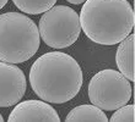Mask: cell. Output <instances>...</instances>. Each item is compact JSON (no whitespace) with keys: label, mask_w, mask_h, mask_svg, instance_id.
I'll list each match as a JSON object with an SVG mask.
<instances>
[{"label":"cell","mask_w":135,"mask_h":122,"mask_svg":"<svg viewBox=\"0 0 135 122\" xmlns=\"http://www.w3.org/2000/svg\"><path fill=\"white\" fill-rule=\"evenodd\" d=\"M84 76L79 62L69 54L50 51L39 56L30 70V83L43 101L63 104L78 95Z\"/></svg>","instance_id":"cell-1"},{"label":"cell","mask_w":135,"mask_h":122,"mask_svg":"<svg viewBox=\"0 0 135 122\" xmlns=\"http://www.w3.org/2000/svg\"><path fill=\"white\" fill-rule=\"evenodd\" d=\"M87 38L102 45H114L130 34L135 15L128 0H86L79 15Z\"/></svg>","instance_id":"cell-2"},{"label":"cell","mask_w":135,"mask_h":122,"mask_svg":"<svg viewBox=\"0 0 135 122\" xmlns=\"http://www.w3.org/2000/svg\"><path fill=\"white\" fill-rule=\"evenodd\" d=\"M39 31L30 17L20 12L0 15V61L21 63L39 48Z\"/></svg>","instance_id":"cell-3"},{"label":"cell","mask_w":135,"mask_h":122,"mask_svg":"<svg viewBox=\"0 0 135 122\" xmlns=\"http://www.w3.org/2000/svg\"><path fill=\"white\" fill-rule=\"evenodd\" d=\"M39 37L48 46L64 49L73 45L81 33L80 18L75 10L65 5L53 6L39 20Z\"/></svg>","instance_id":"cell-4"},{"label":"cell","mask_w":135,"mask_h":122,"mask_svg":"<svg viewBox=\"0 0 135 122\" xmlns=\"http://www.w3.org/2000/svg\"><path fill=\"white\" fill-rule=\"evenodd\" d=\"M133 88L119 71L106 68L97 72L89 83V98L101 110L112 111L128 104Z\"/></svg>","instance_id":"cell-5"},{"label":"cell","mask_w":135,"mask_h":122,"mask_svg":"<svg viewBox=\"0 0 135 122\" xmlns=\"http://www.w3.org/2000/svg\"><path fill=\"white\" fill-rule=\"evenodd\" d=\"M26 77L15 63L0 61V108L18 104L26 93Z\"/></svg>","instance_id":"cell-6"},{"label":"cell","mask_w":135,"mask_h":122,"mask_svg":"<svg viewBox=\"0 0 135 122\" xmlns=\"http://www.w3.org/2000/svg\"><path fill=\"white\" fill-rule=\"evenodd\" d=\"M7 122H60L52 105L43 100H26L16 104Z\"/></svg>","instance_id":"cell-7"},{"label":"cell","mask_w":135,"mask_h":122,"mask_svg":"<svg viewBox=\"0 0 135 122\" xmlns=\"http://www.w3.org/2000/svg\"><path fill=\"white\" fill-rule=\"evenodd\" d=\"M134 54H135V35L129 34L125 37L117 49L115 62L119 68V72L127 79L135 81V66H134Z\"/></svg>","instance_id":"cell-8"},{"label":"cell","mask_w":135,"mask_h":122,"mask_svg":"<svg viewBox=\"0 0 135 122\" xmlns=\"http://www.w3.org/2000/svg\"><path fill=\"white\" fill-rule=\"evenodd\" d=\"M65 122H108L106 114L95 105H79L71 109Z\"/></svg>","instance_id":"cell-9"},{"label":"cell","mask_w":135,"mask_h":122,"mask_svg":"<svg viewBox=\"0 0 135 122\" xmlns=\"http://www.w3.org/2000/svg\"><path fill=\"white\" fill-rule=\"evenodd\" d=\"M15 6L25 14L38 15L54 6L57 0H12Z\"/></svg>","instance_id":"cell-10"},{"label":"cell","mask_w":135,"mask_h":122,"mask_svg":"<svg viewBox=\"0 0 135 122\" xmlns=\"http://www.w3.org/2000/svg\"><path fill=\"white\" fill-rule=\"evenodd\" d=\"M109 122H135V106L132 104L117 109Z\"/></svg>","instance_id":"cell-11"},{"label":"cell","mask_w":135,"mask_h":122,"mask_svg":"<svg viewBox=\"0 0 135 122\" xmlns=\"http://www.w3.org/2000/svg\"><path fill=\"white\" fill-rule=\"evenodd\" d=\"M68 3H70V4H74V5H79V4H82V3H85L86 0H66Z\"/></svg>","instance_id":"cell-12"},{"label":"cell","mask_w":135,"mask_h":122,"mask_svg":"<svg viewBox=\"0 0 135 122\" xmlns=\"http://www.w3.org/2000/svg\"><path fill=\"white\" fill-rule=\"evenodd\" d=\"M6 3H7V0H0V10H1V9L6 5Z\"/></svg>","instance_id":"cell-13"},{"label":"cell","mask_w":135,"mask_h":122,"mask_svg":"<svg viewBox=\"0 0 135 122\" xmlns=\"http://www.w3.org/2000/svg\"><path fill=\"white\" fill-rule=\"evenodd\" d=\"M0 122H4V119H3V116H1V114H0Z\"/></svg>","instance_id":"cell-14"}]
</instances>
